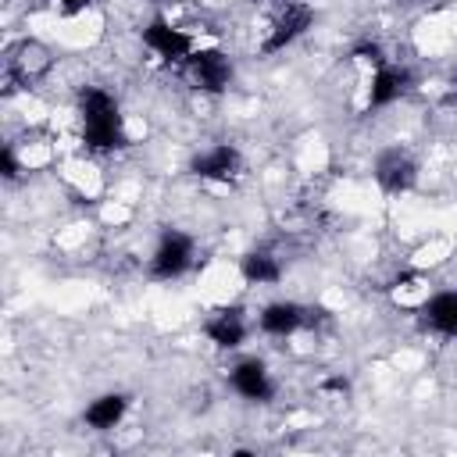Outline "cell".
Returning a JSON list of instances; mask_svg holds the SVG:
<instances>
[{
    "label": "cell",
    "instance_id": "4",
    "mask_svg": "<svg viewBox=\"0 0 457 457\" xmlns=\"http://www.w3.org/2000/svg\"><path fill=\"white\" fill-rule=\"evenodd\" d=\"M189 264H193V239L186 232H164L150 257V275L168 282V278H179Z\"/></svg>",
    "mask_w": 457,
    "mask_h": 457
},
{
    "label": "cell",
    "instance_id": "16",
    "mask_svg": "<svg viewBox=\"0 0 457 457\" xmlns=\"http://www.w3.org/2000/svg\"><path fill=\"white\" fill-rule=\"evenodd\" d=\"M353 54H357V57H364V61H371L375 68H378V64H386V61H382V50H378L375 43H364V46H357Z\"/></svg>",
    "mask_w": 457,
    "mask_h": 457
},
{
    "label": "cell",
    "instance_id": "2",
    "mask_svg": "<svg viewBox=\"0 0 457 457\" xmlns=\"http://www.w3.org/2000/svg\"><path fill=\"white\" fill-rule=\"evenodd\" d=\"M311 21H314V11H311L307 4L286 0V7L271 18V25H268V36H264L261 50H264V54H275V50L289 46L293 39H300V36L311 29Z\"/></svg>",
    "mask_w": 457,
    "mask_h": 457
},
{
    "label": "cell",
    "instance_id": "12",
    "mask_svg": "<svg viewBox=\"0 0 457 457\" xmlns=\"http://www.w3.org/2000/svg\"><path fill=\"white\" fill-rule=\"evenodd\" d=\"M125 411H129V400L121 396V393H104V396H96L89 407H86V425L89 428H100V432H107V428H114L121 418H125Z\"/></svg>",
    "mask_w": 457,
    "mask_h": 457
},
{
    "label": "cell",
    "instance_id": "18",
    "mask_svg": "<svg viewBox=\"0 0 457 457\" xmlns=\"http://www.w3.org/2000/svg\"><path fill=\"white\" fill-rule=\"evenodd\" d=\"M54 4H57L64 14H79V11H86L93 0H54Z\"/></svg>",
    "mask_w": 457,
    "mask_h": 457
},
{
    "label": "cell",
    "instance_id": "8",
    "mask_svg": "<svg viewBox=\"0 0 457 457\" xmlns=\"http://www.w3.org/2000/svg\"><path fill=\"white\" fill-rule=\"evenodd\" d=\"M228 382H232V389H236L239 396H246V400H268V396H271V378H268V368H264L257 357L239 361V364L232 368Z\"/></svg>",
    "mask_w": 457,
    "mask_h": 457
},
{
    "label": "cell",
    "instance_id": "15",
    "mask_svg": "<svg viewBox=\"0 0 457 457\" xmlns=\"http://www.w3.org/2000/svg\"><path fill=\"white\" fill-rule=\"evenodd\" d=\"M11 68L29 82V79H36L39 68H46V50L39 43H21L14 50V57H11Z\"/></svg>",
    "mask_w": 457,
    "mask_h": 457
},
{
    "label": "cell",
    "instance_id": "9",
    "mask_svg": "<svg viewBox=\"0 0 457 457\" xmlns=\"http://www.w3.org/2000/svg\"><path fill=\"white\" fill-rule=\"evenodd\" d=\"M411 86V75L403 68H393V64H378L375 75H371V89H368V107H386L393 100H400Z\"/></svg>",
    "mask_w": 457,
    "mask_h": 457
},
{
    "label": "cell",
    "instance_id": "13",
    "mask_svg": "<svg viewBox=\"0 0 457 457\" xmlns=\"http://www.w3.org/2000/svg\"><path fill=\"white\" fill-rule=\"evenodd\" d=\"M421 321L443 336H457V293H436L421 307Z\"/></svg>",
    "mask_w": 457,
    "mask_h": 457
},
{
    "label": "cell",
    "instance_id": "17",
    "mask_svg": "<svg viewBox=\"0 0 457 457\" xmlns=\"http://www.w3.org/2000/svg\"><path fill=\"white\" fill-rule=\"evenodd\" d=\"M0 168H4L7 179L18 175V161H14V150H11V146H4V154H0Z\"/></svg>",
    "mask_w": 457,
    "mask_h": 457
},
{
    "label": "cell",
    "instance_id": "6",
    "mask_svg": "<svg viewBox=\"0 0 457 457\" xmlns=\"http://www.w3.org/2000/svg\"><path fill=\"white\" fill-rule=\"evenodd\" d=\"M414 161L403 154V150H382L378 161H375V182L386 189V193H403L414 186Z\"/></svg>",
    "mask_w": 457,
    "mask_h": 457
},
{
    "label": "cell",
    "instance_id": "3",
    "mask_svg": "<svg viewBox=\"0 0 457 457\" xmlns=\"http://www.w3.org/2000/svg\"><path fill=\"white\" fill-rule=\"evenodd\" d=\"M186 75L204 93H221L232 82V61L221 50H193L186 57Z\"/></svg>",
    "mask_w": 457,
    "mask_h": 457
},
{
    "label": "cell",
    "instance_id": "1",
    "mask_svg": "<svg viewBox=\"0 0 457 457\" xmlns=\"http://www.w3.org/2000/svg\"><path fill=\"white\" fill-rule=\"evenodd\" d=\"M79 114H82V139L93 150H114V146L125 143L121 114H118V104L107 89L86 86L79 93Z\"/></svg>",
    "mask_w": 457,
    "mask_h": 457
},
{
    "label": "cell",
    "instance_id": "5",
    "mask_svg": "<svg viewBox=\"0 0 457 457\" xmlns=\"http://www.w3.org/2000/svg\"><path fill=\"white\" fill-rule=\"evenodd\" d=\"M143 43H146L157 57H164V61H186V57L193 54L189 32L175 29V25L164 21V18H154V21L143 29Z\"/></svg>",
    "mask_w": 457,
    "mask_h": 457
},
{
    "label": "cell",
    "instance_id": "7",
    "mask_svg": "<svg viewBox=\"0 0 457 457\" xmlns=\"http://www.w3.org/2000/svg\"><path fill=\"white\" fill-rule=\"evenodd\" d=\"M189 168H193V175H196V179L232 182V179H236V171H239V154H236V146L221 143V146H214V150H207V154H196Z\"/></svg>",
    "mask_w": 457,
    "mask_h": 457
},
{
    "label": "cell",
    "instance_id": "19",
    "mask_svg": "<svg viewBox=\"0 0 457 457\" xmlns=\"http://www.w3.org/2000/svg\"><path fill=\"white\" fill-rule=\"evenodd\" d=\"M275 4H286V0H275Z\"/></svg>",
    "mask_w": 457,
    "mask_h": 457
},
{
    "label": "cell",
    "instance_id": "14",
    "mask_svg": "<svg viewBox=\"0 0 457 457\" xmlns=\"http://www.w3.org/2000/svg\"><path fill=\"white\" fill-rule=\"evenodd\" d=\"M239 268H243V278H246L250 286H264V282H278V275H282V268H278V261H275L271 253H264V250H253V253H246Z\"/></svg>",
    "mask_w": 457,
    "mask_h": 457
},
{
    "label": "cell",
    "instance_id": "11",
    "mask_svg": "<svg viewBox=\"0 0 457 457\" xmlns=\"http://www.w3.org/2000/svg\"><path fill=\"white\" fill-rule=\"evenodd\" d=\"M307 314H311V311H303L300 303L278 300V303H268V307L261 311V328H264L268 336H289V332H296L300 325L311 321Z\"/></svg>",
    "mask_w": 457,
    "mask_h": 457
},
{
    "label": "cell",
    "instance_id": "10",
    "mask_svg": "<svg viewBox=\"0 0 457 457\" xmlns=\"http://www.w3.org/2000/svg\"><path fill=\"white\" fill-rule=\"evenodd\" d=\"M204 332H207V339H211L214 346H221V350L239 346V343H243V336H246L243 311H239V307H225V311L211 314V318H207V325H204Z\"/></svg>",
    "mask_w": 457,
    "mask_h": 457
}]
</instances>
